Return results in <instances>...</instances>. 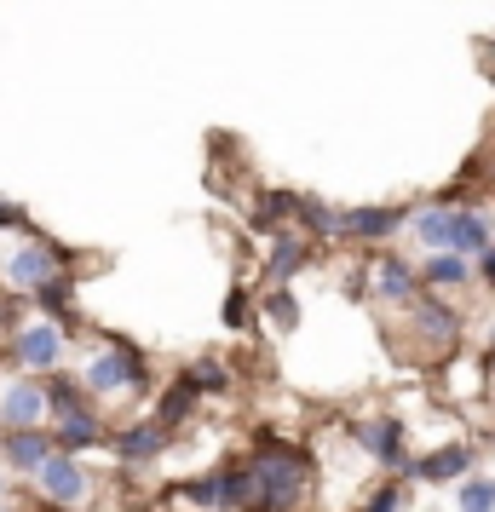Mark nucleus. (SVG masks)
Here are the masks:
<instances>
[{"label":"nucleus","instance_id":"obj_1","mask_svg":"<svg viewBox=\"0 0 495 512\" xmlns=\"http://www.w3.org/2000/svg\"><path fill=\"white\" fill-rule=\"evenodd\" d=\"M242 472H248V489H254L248 495V512H294L311 489V455L294 449V443H283V438H265L242 461Z\"/></svg>","mask_w":495,"mask_h":512},{"label":"nucleus","instance_id":"obj_2","mask_svg":"<svg viewBox=\"0 0 495 512\" xmlns=\"http://www.w3.org/2000/svg\"><path fill=\"white\" fill-rule=\"evenodd\" d=\"M144 380H150V369H144V357L133 346H104L87 363V374H81V386L93 397H110V392H144Z\"/></svg>","mask_w":495,"mask_h":512},{"label":"nucleus","instance_id":"obj_3","mask_svg":"<svg viewBox=\"0 0 495 512\" xmlns=\"http://www.w3.org/2000/svg\"><path fill=\"white\" fill-rule=\"evenodd\" d=\"M173 495H185L190 507H208V512H248V472L242 466H213L208 478H190Z\"/></svg>","mask_w":495,"mask_h":512},{"label":"nucleus","instance_id":"obj_4","mask_svg":"<svg viewBox=\"0 0 495 512\" xmlns=\"http://www.w3.org/2000/svg\"><path fill=\"white\" fill-rule=\"evenodd\" d=\"M58 271H70V265H64V248H52V242H41V236H35V242H24L18 254L6 259V271H0V277H6V288H12V294H35V288H41V282H52Z\"/></svg>","mask_w":495,"mask_h":512},{"label":"nucleus","instance_id":"obj_5","mask_svg":"<svg viewBox=\"0 0 495 512\" xmlns=\"http://www.w3.org/2000/svg\"><path fill=\"white\" fill-rule=\"evenodd\" d=\"M35 484H41V495H47L52 507H81V501L93 495V478H87V466L75 461V455H64V449H52L47 461H41Z\"/></svg>","mask_w":495,"mask_h":512},{"label":"nucleus","instance_id":"obj_6","mask_svg":"<svg viewBox=\"0 0 495 512\" xmlns=\"http://www.w3.org/2000/svg\"><path fill=\"white\" fill-rule=\"evenodd\" d=\"M12 363L52 374L58 363H64V328H58V323H29V328H18V334H12Z\"/></svg>","mask_w":495,"mask_h":512},{"label":"nucleus","instance_id":"obj_7","mask_svg":"<svg viewBox=\"0 0 495 512\" xmlns=\"http://www.w3.org/2000/svg\"><path fill=\"white\" fill-rule=\"evenodd\" d=\"M472 449L461 443H449V449H432V455H415V461H403V478L409 484H455V478H467L472 472Z\"/></svg>","mask_w":495,"mask_h":512},{"label":"nucleus","instance_id":"obj_8","mask_svg":"<svg viewBox=\"0 0 495 512\" xmlns=\"http://www.w3.org/2000/svg\"><path fill=\"white\" fill-rule=\"evenodd\" d=\"M52 449V432H41V426H6V438H0V461L12 466V472H41V461H47Z\"/></svg>","mask_w":495,"mask_h":512},{"label":"nucleus","instance_id":"obj_9","mask_svg":"<svg viewBox=\"0 0 495 512\" xmlns=\"http://www.w3.org/2000/svg\"><path fill=\"white\" fill-rule=\"evenodd\" d=\"M52 409H47V386L41 380H12L0 386V426H41Z\"/></svg>","mask_w":495,"mask_h":512},{"label":"nucleus","instance_id":"obj_10","mask_svg":"<svg viewBox=\"0 0 495 512\" xmlns=\"http://www.w3.org/2000/svg\"><path fill=\"white\" fill-rule=\"evenodd\" d=\"M52 443L64 449V455H81V449H98L104 443V420H98L93 403H81V409H64V415H52Z\"/></svg>","mask_w":495,"mask_h":512},{"label":"nucleus","instance_id":"obj_11","mask_svg":"<svg viewBox=\"0 0 495 512\" xmlns=\"http://www.w3.org/2000/svg\"><path fill=\"white\" fill-rule=\"evenodd\" d=\"M357 449H369L380 466H392V472H403V420L392 415H375V420H357Z\"/></svg>","mask_w":495,"mask_h":512},{"label":"nucleus","instance_id":"obj_12","mask_svg":"<svg viewBox=\"0 0 495 512\" xmlns=\"http://www.w3.org/2000/svg\"><path fill=\"white\" fill-rule=\"evenodd\" d=\"M167 432L162 420L150 415V420H139V426H127V432H116V461H127V466H150V461H162V449H167Z\"/></svg>","mask_w":495,"mask_h":512},{"label":"nucleus","instance_id":"obj_13","mask_svg":"<svg viewBox=\"0 0 495 512\" xmlns=\"http://www.w3.org/2000/svg\"><path fill=\"white\" fill-rule=\"evenodd\" d=\"M409 323L421 334L426 346H455V334H461V311H449L444 300H409Z\"/></svg>","mask_w":495,"mask_h":512},{"label":"nucleus","instance_id":"obj_14","mask_svg":"<svg viewBox=\"0 0 495 512\" xmlns=\"http://www.w3.org/2000/svg\"><path fill=\"white\" fill-rule=\"evenodd\" d=\"M403 219L409 213L403 208H352V213H340V236H357V242H386V236H398L403 231Z\"/></svg>","mask_w":495,"mask_h":512},{"label":"nucleus","instance_id":"obj_15","mask_svg":"<svg viewBox=\"0 0 495 512\" xmlns=\"http://www.w3.org/2000/svg\"><path fill=\"white\" fill-rule=\"evenodd\" d=\"M495 242V231H490V219H484V213L478 208H455V225H449V248H455V254H484V248H490Z\"/></svg>","mask_w":495,"mask_h":512},{"label":"nucleus","instance_id":"obj_16","mask_svg":"<svg viewBox=\"0 0 495 512\" xmlns=\"http://www.w3.org/2000/svg\"><path fill=\"white\" fill-rule=\"evenodd\" d=\"M421 282H426V288H467V282H472L467 254H455V248H438V254L421 265Z\"/></svg>","mask_w":495,"mask_h":512},{"label":"nucleus","instance_id":"obj_17","mask_svg":"<svg viewBox=\"0 0 495 512\" xmlns=\"http://www.w3.org/2000/svg\"><path fill=\"white\" fill-rule=\"evenodd\" d=\"M300 265H306V236L271 231V259H265L271 282H294V277H300Z\"/></svg>","mask_w":495,"mask_h":512},{"label":"nucleus","instance_id":"obj_18","mask_svg":"<svg viewBox=\"0 0 495 512\" xmlns=\"http://www.w3.org/2000/svg\"><path fill=\"white\" fill-rule=\"evenodd\" d=\"M375 288H380V300L409 305L415 294H421V271H409L403 259H380V277H375Z\"/></svg>","mask_w":495,"mask_h":512},{"label":"nucleus","instance_id":"obj_19","mask_svg":"<svg viewBox=\"0 0 495 512\" xmlns=\"http://www.w3.org/2000/svg\"><path fill=\"white\" fill-rule=\"evenodd\" d=\"M196 403H202V392H196L185 374H179V380H173V386L162 392V403H156V420H162L167 432H173V426H185V420L196 415Z\"/></svg>","mask_w":495,"mask_h":512},{"label":"nucleus","instance_id":"obj_20","mask_svg":"<svg viewBox=\"0 0 495 512\" xmlns=\"http://www.w3.org/2000/svg\"><path fill=\"white\" fill-rule=\"evenodd\" d=\"M294 225L306 236H340V213L329 208V202H311V196H300L294 202Z\"/></svg>","mask_w":495,"mask_h":512},{"label":"nucleus","instance_id":"obj_21","mask_svg":"<svg viewBox=\"0 0 495 512\" xmlns=\"http://www.w3.org/2000/svg\"><path fill=\"white\" fill-rule=\"evenodd\" d=\"M449 225H455V208H426L415 213V236L426 248H449Z\"/></svg>","mask_w":495,"mask_h":512},{"label":"nucleus","instance_id":"obj_22","mask_svg":"<svg viewBox=\"0 0 495 512\" xmlns=\"http://www.w3.org/2000/svg\"><path fill=\"white\" fill-rule=\"evenodd\" d=\"M185 380L196 386V392H225V386H231V369H225L219 357H202V363H190L185 369Z\"/></svg>","mask_w":495,"mask_h":512},{"label":"nucleus","instance_id":"obj_23","mask_svg":"<svg viewBox=\"0 0 495 512\" xmlns=\"http://www.w3.org/2000/svg\"><path fill=\"white\" fill-rule=\"evenodd\" d=\"M455 507L461 512H495V478H467L455 489Z\"/></svg>","mask_w":495,"mask_h":512},{"label":"nucleus","instance_id":"obj_24","mask_svg":"<svg viewBox=\"0 0 495 512\" xmlns=\"http://www.w3.org/2000/svg\"><path fill=\"white\" fill-rule=\"evenodd\" d=\"M403 501H409L403 484H380V489H369V501H363L357 512H403Z\"/></svg>","mask_w":495,"mask_h":512},{"label":"nucleus","instance_id":"obj_25","mask_svg":"<svg viewBox=\"0 0 495 512\" xmlns=\"http://www.w3.org/2000/svg\"><path fill=\"white\" fill-rule=\"evenodd\" d=\"M265 317H277V328H294V323H300V305H294V294H288V282H277V294L265 300Z\"/></svg>","mask_w":495,"mask_h":512},{"label":"nucleus","instance_id":"obj_26","mask_svg":"<svg viewBox=\"0 0 495 512\" xmlns=\"http://www.w3.org/2000/svg\"><path fill=\"white\" fill-rule=\"evenodd\" d=\"M225 323L231 328L248 323V294H242V288H231V300H225Z\"/></svg>","mask_w":495,"mask_h":512},{"label":"nucleus","instance_id":"obj_27","mask_svg":"<svg viewBox=\"0 0 495 512\" xmlns=\"http://www.w3.org/2000/svg\"><path fill=\"white\" fill-rule=\"evenodd\" d=\"M472 277H484V282L495 288V242L484 248V254H478V271H472Z\"/></svg>","mask_w":495,"mask_h":512},{"label":"nucleus","instance_id":"obj_28","mask_svg":"<svg viewBox=\"0 0 495 512\" xmlns=\"http://www.w3.org/2000/svg\"><path fill=\"white\" fill-rule=\"evenodd\" d=\"M24 225V208H12V202H0V231H18Z\"/></svg>","mask_w":495,"mask_h":512},{"label":"nucleus","instance_id":"obj_29","mask_svg":"<svg viewBox=\"0 0 495 512\" xmlns=\"http://www.w3.org/2000/svg\"><path fill=\"white\" fill-rule=\"evenodd\" d=\"M18 317H24V305H18V300H0V328H18Z\"/></svg>","mask_w":495,"mask_h":512}]
</instances>
